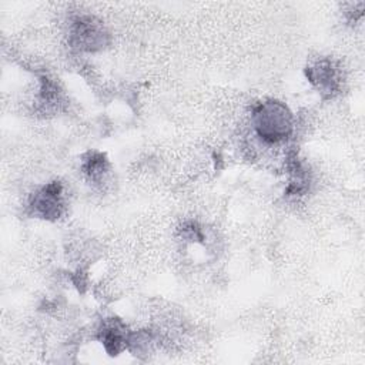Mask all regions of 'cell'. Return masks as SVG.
<instances>
[{
  "instance_id": "5",
  "label": "cell",
  "mask_w": 365,
  "mask_h": 365,
  "mask_svg": "<svg viewBox=\"0 0 365 365\" xmlns=\"http://www.w3.org/2000/svg\"><path fill=\"white\" fill-rule=\"evenodd\" d=\"M98 339L104 345L106 351L110 355H117L121 351L127 349V342L130 331L125 324L117 318H106L98 327Z\"/></svg>"
},
{
  "instance_id": "4",
  "label": "cell",
  "mask_w": 365,
  "mask_h": 365,
  "mask_svg": "<svg viewBox=\"0 0 365 365\" xmlns=\"http://www.w3.org/2000/svg\"><path fill=\"white\" fill-rule=\"evenodd\" d=\"M307 77L309 83L324 97H332L339 91L342 76L339 67L331 58H318L307 67Z\"/></svg>"
},
{
  "instance_id": "6",
  "label": "cell",
  "mask_w": 365,
  "mask_h": 365,
  "mask_svg": "<svg viewBox=\"0 0 365 365\" xmlns=\"http://www.w3.org/2000/svg\"><path fill=\"white\" fill-rule=\"evenodd\" d=\"M81 171L90 182L103 185L107 182L110 175V163L101 153H90L83 160Z\"/></svg>"
},
{
  "instance_id": "3",
  "label": "cell",
  "mask_w": 365,
  "mask_h": 365,
  "mask_svg": "<svg viewBox=\"0 0 365 365\" xmlns=\"http://www.w3.org/2000/svg\"><path fill=\"white\" fill-rule=\"evenodd\" d=\"M29 211L36 218L58 220L64 211V188L61 182L51 181L37 188L29 198Z\"/></svg>"
},
{
  "instance_id": "2",
  "label": "cell",
  "mask_w": 365,
  "mask_h": 365,
  "mask_svg": "<svg viewBox=\"0 0 365 365\" xmlns=\"http://www.w3.org/2000/svg\"><path fill=\"white\" fill-rule=\"evenodd\" d=\"M68 41L71 47L80 51L94 53L108 44L110 34L106 26L96 17L77 16L70 23Z\"/></svg>"
},
{
  "instance_id": "1",
  "label": "cell",
  "mask_w": 365,
  "mask_h": 365,
  "mask_svg": "<svg viewBox=\"0 0 365 365\" xmlns=\"http://www.w3.org/2000/svg\"><path fill=\"white\" fill-rule=\"evenodd\" d=\"M297 127L295 117L285 103L265 100L251 111V128L254 135L267 147L288 141Z\"/></svg>"
}]
</instances>
